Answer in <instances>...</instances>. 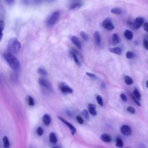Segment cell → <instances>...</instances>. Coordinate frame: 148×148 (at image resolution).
I'll use <instances>...</instances> for the list:
<instances>
[{
	"label": "cell",
	"instance_id": "16",
	"mask_svg": "<svg viewBox=\"0 0 148 148\" xmlns=\"http://www.w3.org/2000/svg\"><path fill=\"white\" fill-rule=\"evenodd\" d=\"M109 50L110 52H111L112 53H114V54H118V55H120L122 53V50L119 47L110 48L109 49Z\"/></svg>",
	"mask_w": 148,
	"mask_h": 148
},
{
	"label": "cell",
	"instance_id": "38",
	"mask_svg": "<svg viewBox=\"0 0 148 148\" xmlns=\"http://www.w3.org/2000/svg\"><path fill=\"white\" fill-rule=\"evenodd\" d=\"M86 74L88 76H89V77H92V78H97V76H96L95 74L92 73H90V72H86Z\"/></svg>",
	"mask_w": 148,
	"mask_h": 148
},
{
	"label": "cell",
	"instance_id": "45",
	"mask_svg": "<svg viewBox=\"0 0 148 148\" xmlns=\"http://www.w3.org/2000/svg\"><path fill=\"white\" fill-rule=\"evenodd\" d=\"M146 39H148V35H146Z\"/></svg>",
	"mask_w": 148,
	"mask_h": 148
},
{
	"label": "cell",
	"instance_id": "41",
	"mask_svg": "<svg viewBox=\"0 0 148 148\" xmlns=\"http://www.w3.org/2000/svg\"><path fill=\"white\" fill-rule=\"evenodd\" d=\"M5 1L9 4V5H12L14 3V0H5Z\"/></svg>",
	"mask_w": 148,
	"mask_h": 148
},
{
	"label": "cell",
	"instance_id": "10",
	"mask_svg": "<svg viewBox=\"0 0 148 148\" xmlns=\"http://www.w3.org/2000/svg\"><path fill=\"white\" fill-rule=\"evenodd\" d=\"M38 82H39V84L43 87L44 88H49L50 87V83L49 82V81L43 78V77H40L38 79Z\"/></svg>",
	"mask_w": 148,
	"mask_h": 148
},
{
	"label": "cell",
	"instance_id": "44",
	"mask_svg": "<svg viewBox=\"0 0 148 148\" xmlns=\"http://www.w3.org/2000/svg\"><path fill=\"white\" fill-rule=\"evenodd\" d=\"M52 148H60V147L58 146H53Z\"/></svg>",
	"mask_w": 148,
	"mask_h": 148
},
{
	"label": "cell",
	"instance_id": "28",
	"mask_svg": "<svg viewBox=\"0 0 148 148\" xmlns=\"http://www.w3.org/2000/svg\"><path fill=\"white\" fill-rule=\"evenodd\" d=\"M96 99H97V102L98 103V104L99 105H100L101 106H103V99L102 97L100 95H97L96 97Z\"/></svg>",
	"mask_w": 148,
	"mask_h": 148
},
{
	"label": "cell",
	"instance_id": "18",
	"mask_svg": "<svg viewBox=\"0 0 148 148\" xmlns=\"http://www.w3.org/2000/svg\"><path fill=\"white\" fill-rule=\"evenodd\" d=\"M81 5H82L81 2L80 1H75V2H73L71 4L69 9H71V10L72 9H75L76 8H79Z\"/></svg>",
	"mask_w": 148,
	"mask_h": 148
},
{
	"label": "cell",
	"instance_id": "5",
	"mask_svg": "<svg viewBox=\"0 0 148 148\" xmlns=\"http://www.w3.org/2000/svg\"><path fill=\"white\" fill-rule=\"evenodd\" d=\"M59 88L64 94H71L73 92V89L64 82H62L59 84Z\"/></svg>",
	"mask_w": 148,
	"mask_h": 148
},
{
	"label": "cell",
	"instance_id": "23",
	"mask_svg": "<svg viewBox=\"0 0 148 148\" xmlns=\"http://www.w3.org/2000/svg\"><path fill=\"white\" fill-rule=\"evenodd\" d=\"M5 27L4 21L2 20H0V42L1 41L3 36V31Z\"/></svg>",
	"mask_w": 148,
	"mask_h": 148
},
{
	"label": "cell",
	"instance_id": "34",
	"mask_svg": "<svg viewBox=\"0 0 148 148\" xmlns=\"http://www.w3.org/2000/svg\"><path fill=\"white\" fill-rule=\"evenodd\" d=\"M127 110L129 113H130L131 114H134V113H135V109H134L133 107H132V106H128V107H127Z\"/></svg>",
	"mask_w": 148,
	"mask_h": 148
},
{
	"label": "cell",
	"instance_id": "3",
	"mask_svg": "<svg viewBox=\"0 0 148 148\" xmlns=\"http://www.w3.org/2000/svg\"><path fill=\"white\" fill-rule=\"evenodd\" d=\"M60 17V12L58 10L54 12L47 18L46 21V25L48 27H53L58 21Z\"/></svg>",
	"mask_w": 148,
	"mask_h": 148
},
{
	"label": "cell",
	"instance_id": "4",
	"mask_svg": "<svg viewBox=\"0 0 148 148\" xmlns=\"http://www.w3.org/2000/svg\"><path fill=\"white\" fill-rule=\"evenodd\" d=\"M144 21L145 20L143 17H139L135 18V20L131 23V25L134 29H138L143 24Z\"/></svg>",
	"mask_w": 148,
	"mask_h": 148
},
{
	"label": "cell",
	"instance_id": "27",
	"mask_svg": "<svg viewBox=\"0 0 148 148\" xmlns=\"http://www.w3.org/2000/svg\"><path fill=\"white\" fill-rule=\"evenodd\" d=\"M133 95L136 99H138V100H140V98H141V94H140V92L136 89H135L134 90V91H133Z\"/></svg>",
	"mask_w": 148,
	"mask_h": 148
},
{
	"label": "cell",
	"instance_id": "24",
	"mask_svg": "<svg viewBox=\"0 0 148 148\" xmlns=\"http://www.w3.org/2000/svg\"><path fill=\"white\" fill-rule=\"evenodd\" d=\"M124 82L127 85H131L134 83L133 79L129 76H125L124 77Z\"/></svg>",
	"mask_w": 148,
	"mask_h": 148
},
{
	"label": "cell",
	"instance_id": "35",
	"mask_svg": "<svg viewBox=\"0 0 148 148\" xmlns=\"http://www.w3.org/2000/svg\"><path fill=\"white\" fill-rule=\"evenodd\" d=\"M131 97H132L133 101L135 102V103L138 106H141V104H140V103L139 102V100H138V99H136L133 95H131Z\"/></svg>",
	"mask_w": 148,
	"mask_h": 148
},
{
	"label": "cell",
	"instance_id": "25",
	"mask_svg": "<svg viewBox=\"0 0 148 148\" xmlns=\"http://www.w3.org/2000/svg\"><path fill=\"white\" fill-rule=\"evenodd\" d=\"M110 12L113 14H120L122 13L123 11L121 10V8H113L111 9Z\"/></svg>",
	"mask_w": 148,
	"mask_h": 148
},
{
	"label": "cell",
	"instance_id": "13",
	"mask_svg": "<svg viewBox=\"0 0 148 148\" xmlns=\"http://www.w3.org/2000/svg\"><path fill=\"white\" fill-rule=\"evenodd\" d=\"M94 36L96 45L98 46H100L101 44V39L99 33L98 31H95L94 33Z\"/></svg>",
	"mask_w": 148,
	"mask_h": 148
},
{
	"label": "cell",
	"instance_id": "1",
	"mask_svg": "<svg viewBox=\"0 0 148 148\" xmlns=\"http://www.w3.org/2000/svg\"><path fill=\"white\" fill-rule=\"evenodd\" d=\"M3 58L7 62L8 65L13 70H18L20 67V64L18 59L14 56V55L6 53L3 54Z\"/></svg>",
	"mask_w": 148,
	"mask_h": 148
},
{
	"label": "cell",
	"instance_id": "14",
	"mask_svg": "<svg viewBox=\"0 0 148 148\" xmlns=\"http://www.w3.org/2000/svg\"><path fill=\"white\" fill-rule=\"evenodd\" d=\"M102 141L104 142H110L112 141V137L110 136V135L108 134H103L101 135L100 137Z\"/></svg>",
	"mask_w": 148,
	"mask_h": 148
},
{
	"label": "cell",
	"instance_id": "20",
	"mask_svg": "<svg viewBox=\"0 0 148 148\" xmlns=\"http://www.w3.org/2000/svg\"><path fill=\"white\" fill-rule=\"evenodd\" d=\"M112 40L114 44H118L120 42V39L117 34H114L112 35Z\"/></svg>",
	"mask_w": 148,
	"mask_h": 148
},
{
	"label": "cell",
	"instance_id": "33",
	"mask_svg": "<svg viewBox=\"0 0 148 148\" xmlns=\"http://www.w3.org/2000/svg\"><path fill=\"white\" fill-rule=\"evenodd\" d=\"M37 134L39 136H42L43 134V130L41 127H39L36 130Z\"/></svg>",
	"mask_w": 148,
	"mask_h": 148
},
{
	"label": "cell",
	"instance_id": "11",
	"mask_svg": "<svg viewBox=\"0 0 148 148\" xmlns=\"http://www.w3.org/2000/svg\"><path fill=\"white\" fill-rule=\"evenodd\" d=\"M71 56H72V57L73 58V60H74V61H75V63H76L78 66H80L81 62H80V60H79V58H78V57H77V54H78L77 51H76V50H75L73 49L72 51H71Z\"/></svg>",
	"mask_w": 148,
	"mask_h": 148
},
{
	"label": "cell",
	"instance_id": "32",
	"mask_svg": "<svg viewBox=\"0 0 148 148\" xmlns=\"http://www.w3.org/2000/svg\"><path fill=\"white\" fill-rule=\"evenodd\" d=\"M80 36L81 37L86 41H87L88 40V36L87 34H86L84 31H81L80 32Z\"/></svg>",
	"mask_w": 148,
	"mask_h": 148
},
{
	"label": "cell",
	"instance_id": "42",
	"mask_svg": "<svg viewBox=\"0 0 148 148\" xmlns=\"http://www.w3.org/2000/svg\"><path fill=\"white\" fill-rule=\"evenodd\" d=\"M55 0H45V2H52L54 1Z\"/></svg>",
	"mask_w": 148,
	"mask_h": 148
},
{
	"label": "cell",
	"instance_id": "46",
	"mask_svg": "<svg viewBox=\"0 0 148 148\" xmlns=\"http://www.w3.org/2000/svg\"><path fill=\"white\" fill-rule=\"evenodd\" d=\"M125 148H130V147H125Z\"/></svg>",
	"mask_w": 148,
	"mask_h": 148
},
{
	"label": "cell",
	"instance_id": "12",
	"mask_svg": "<svg viewBox=\"0 0 148 148\" xmlns=\"http://www.w3.org/2000/svg\"><path fill=\"white\" fill-rule=\"evenodd\" d=\"M88 109L89 113L92 116H96L97 114V112L96 110V106L92 103H89L88 105Z\"/></svg>",
	"mask_w": 148,
	"mask_h": 148
},
{
	"label": "cell",
	"instance_id": "9",
	"mask_svg": "<svg viewBox=\"0 0 148 148\" xmlns=\"http://www.w3.org/2000/svg\"><path fill=\"white\" fill-rule=\"evenodd\" d=\"M70 39H71V42L76 46V47L79 50H82V43L80 42V40H79V39L77 37H76L75 36H71L70 37Z\"/></svg>",
	"mask_w": 148,
	"mask_h": 148
},
{
	"label": "cell",
	"instance_id": "21",
	"mask_svg": "<svg viewBox=\"0 0 148 148\" xmlns=\"http://www.w3.org/2000/svg\"><path fill=\"white\" fill-rule=\"evenodd\" d=\"M124 146V143L123 140L121 138L117 137L116 139V146L119 148H123Z\"/></svg>",
	"mask_w": 148,
	"mask_h": 148
},
{
	"label": "cell",
	"instance_id": "43",
	"mask_svg": "<svg viewBox=\"0 0 148 148\" xmlns=\"http://www.w3.org/2000/svg\"><path fill=\"white\" fill-rule=\"evenodd\" d=\"M146 87L148 88V80H147L146 82Z\"/></svg>",
	"mask_w": 148,
	"mask_h": 148
},
{
	"label": "cell",
	"instance_id": "39",
	"mask_svg": "<svg viewBox=\"0 0 148 148\" xmlns=\"http://www.w3.org/2000/svg\"><path fill=\"white\" fill-rule=\"evenodd\" d=\"M143 46L147 50H148V40L147 39H144L143 40Z\"/></svg>",
	"mask_w": 148,
	"mask_h": 148
},
{
	"label": "cell",
	"instance_id": "31",
	"mask_svg": "<svg viewBox=\"0 0 148 148\" xmlns=\"http://www.w3.org/2000/svg\"><path fill=\"white\" fill-rule=\"evenodd\" d=\"M125 56H126V58H128V59H132L134 57V54L133 53V52L128 51L126 53Z\"/></svg>",
	"mask_w": 148,
	"mask_h": 148
},
{
	"label": "cell",
	"instance_id": "17",
	"mask_svg": "<svg viewBox=\"0 0 148 148\" xmlns=\"http://www.w3.org/2000/svg\"><path fill=\"white\" fill-rule=\"evenodd\" d=\"M49 140L53 144H56L57 142V138L54 132H51L49 135Z\"/></svg>",
	"mask_w": 148,
	"mask_h": 148
},
{
	"label": "cell",
	"instance_id": "22",
	"mask_svg": "<svg viewBox=\"0 0 148 148\" xmlns=\"http://www.w3.org/2000/svg\"><path fill=\"white\" fill-rule=\"evenodd\" d=\"M2 142H3V146L4 148H9L10 146V142L9 140V139L7 136H3L2 139Z\"/></svg>",
	"mask_w": 148,
	"mask_h": 148
},
{
	"label": "cell",
	"instance_id": "29",
	"mask_svg": "<svg viewBox=\"0 0 148 148\" xmlns=\"http://www.w3.org/2000/svg\"><path fill=\"white\" fill-rule=\"evenodd\" d=\"M27 101H28V103L29 106H32L35 105V101L33 99V98L31 96H28V98H27Z\"/></svg>",
	"mask_w": 148,
	"mask_h": 148
},
{
	"label": "cell",
	"instance_id": "26",
	"mask_svg": "<svg viewBox=\"0 0 148 148\" xmlns=\"http://www.w3.org/2000/svg\"><path fill=\"white\" fill-rule=\"evenodd\" d=\"M37 71H38V73H39L42 76H46L47 75V71L44 68H42V67L39 68L38 69Z\"/></svg>",
	"mask_w": 148,
	"mask_h": 148
},
{
	"label": "cell",
	"instance_id": "40",
	"mask_svg": "<svg viewBox=\"0 0 148 148\" xmlns=\"http://www.w3.org/2000/svg\"><path fill=\"white\" fill-rule=\"evenodd\" d=\"M143 29L148 32V23H145L143 24Z\"/></svg>",
	"mask_w": 148,
	"mask_h": 148
},
{
	"label": "cell",
	"instance_id": "8",
	"mask_svg": "<svg viewBox=\"0 0 148 148\" xmlns=\"http://www.w3.org/2000/svg\"><path fill=\"white\" fill-rule=\"evenodd\" d=\"M121 133L125 136H130L131 134L132 131L130 127L128 125H123L120 128Z\"/></svg>",
	"mask_w": 148,
	"mask_h": 148
},
{
	"label": "cell",
	"instance_id": "6",
	"mask_svg": "<svg viewBox=\"0 0 148 148\" xmlns=\"http://www.w3.org/2000/svg\"><path fill=\"white\" fill-rule=\"evenodd\" d=\"M58 118L60 120H61L64 124H65L66 126H68V127L69 128L70 131H71V134L72 135H74L76 133V128L74 127V125H73L71 123H70L69 121H66V120H65L64 119H63L62 117H60V116H58Z\"/></svg>",
	"mask_w": 148,
	"mask_h": 148
},
{
	"label": "cell",
	"instance_id": "15",
	"mask_svg": "<svg viewBox=\"0 0 148 148\" xmlns=\"http://www.w3.org/2000/svg\"><path fill=\"white\" fill-rule=\"evenodd\" d=\"M42 121H43V124L47 126L49 125L50 124V122H51V117L50 116L47 114H45L43 116V118H42Z\"/></svg>",
	"mask_w": 148,
	"mask_h": 148
},
{
	"label": "cell",
	"instance_id": "2",
	"mask_svg": "<svg viewBox=\"0 0 148 148\" xmlns=\"http://www.w3.org/2000/svg\"><path fill=\"white\" fill-rule=\"evenodd\" d=\"M21 49V44L17 39L11 38L8 42V50L10 53L14 55L17 54Z\"/></svg>",
	"mask_w": 148,
	"mask_h": 148
},
{
	"label": "cell",
	"instance_id": "37",
	"mask_svg": "<svg viewBox=\"0 0 148 148\" xmlns=\"http://www.w3.org/2000/svg\"><path fill=\"white\" fill-rule=\"evenodd\" d=\"M120 98H121V99L124 102H127V100H128L127 96H126L124 94H123V93H122V94H120Z\"/></svg>",
	"mask_w": 148,
	"mask_h": 148
},
{
	"label": "cell",
	"instance_id": "30",
	"mask_svg": "<svg viewBox=\"0 0 148 148\" xmlns=\"http://www.w3.org/2000/svg\"><path fill=\"white\" fill-rule=\"evenodd\" d=\"M82 114L83 115V116L86 120H89V118H90V117H89V113H88V111H87V110H86V109L83 110L82 112Z\"/></svg>",
	"mask_w": 148,
	"mask_h": 148
},
{
	"label": "cell",
	"instance_id": "7",
	"mask_svg": "<svg viewBox=\"0 0 148 148\" xmlns=\"http://www.w3.org/2000/svg\"><path fill=\"white\" fill-rule=\"evenodd\" d=\"M102 26L108 31H111L114 28V25L113 24L112 20L109 18H106L103 21Z\"/></svg>",
	"mask_w": 148,
	"mask_h": 148
},
{
	"label": "cell",
	"instance_id": "19",
	"mask_svg": "<svg viewBox=\"0 0 148 148\" xmlns=\"http://www.w3.org/2000/svg\"><path fill=\"white\" fill-rule=\"evenodd\" d=\"M124 35L125 37V38L127 39L128 40H131L133 38V33L132 32V31L128 29H127L125 31L124 33Z\"/></svg>",
	"mask_w": 148,
	"mask_h": 148
},
{
	"label": "cell",
	"instance_id": "36",
	"mask_svg": "<svg viewBox=\"0 0 148 148\" xmlns=\"http://www.w3.org/2000/svg\"><path fill=\"white\" fill-rule=\"evenodd\" d=\"M76 120H77V121L80 124H82L83 123V122H84L83 119H82V117H81L80 116H79V115H77V116H76Z\"/></svg>",
	"mask_w": 148,
	"mask_h": 148
}]
</instances>
